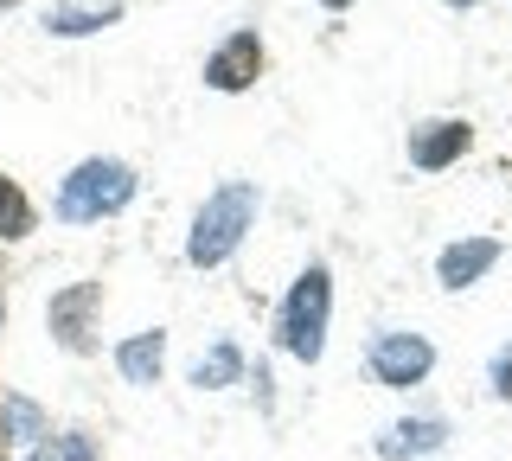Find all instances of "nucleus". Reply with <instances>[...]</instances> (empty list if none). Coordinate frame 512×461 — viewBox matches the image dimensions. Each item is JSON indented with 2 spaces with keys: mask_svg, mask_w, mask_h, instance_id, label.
Segmentation results:
<instances>
[{
  "mask_svg": "<svg viewBox=\"0 0 512 461\" xmlns=\"http://www.w3.org/2000/svg\"><path fill=\"white\" fill-rule=\"evenodd\" d=\"M256 186L250 180H231V186H218L212 199H205V212L192 218V237H186V257L199 263V269H212L224 263L237 244H244V231L256 225Z\"/></svg>",
  "mask_w": 512,
  "mask_h": 461,
  "instance_id": "f257e3e1",
  "label": "nucleus"
},
{
  "mask_svg": "<svg viewBox=\"0 0 512 461\" xmlns=\"http://www.w3.org/2000/svg\"><path fill=\"white\" fill-rule=\"evenodd\" d=\"M128 199H135V173L122 161H84L58 186V218L64 225H96V218L122 212Z\"/></svg>",
  "mask_w": 512,
  "mask_h": 461,
  "instance_id": "f03ea898",
  "label": "nucleus"
},
{
  "mask_svg": "<svg viewBox=\"0 0 512 461\" xmlns=\"http://www.w3.org/2000/svg\"><path fill=\"white\" fill-rule=\"evenodd\" d=\"M327 308H333V282H327V269L314 263L308 276L288 289V301H282V346L301 365H314L320 346H327Z\"/></svg>",
  "mask_w": 512,
  "mask_h": 461,
  "instance_id": "7ed1b4c3",
  "label": "nucleus"
},
{
  "mask_svg": "<svg viewBox=\"0 0 512 461\" xmlns=\"http://www.w3.org/2000/svg\"><path fill=\"white\" fill-rule=\"evenodd\" d=\"M429 365H436V353H429L423 333H378L372 340V372H378V385H391V391L429 378Z\"/></svg>",
  "mask_w": 512,
  "mask_h": 461,
  "instance_id": "20e7f679",
  "label": "nucleus"
},
{
  "mask_svg": "<svg viewBox=\"0 0 512 461\" xmlns=\"http://www.w3.org/2000/svg\"><path fill=\"white\" fill-rule=\"evenodd\" d=\"M256 71H263V45H256V33H231L212 58H205V84L212 90H244V84H256Z\"/></svg>",
  "mask_w": 512,
  "mask_h": 461,
  "instance_id": "39448f33",
  "label": "nucleus"
},
{
  "mask_svg": "<svg viewBox=\"0 0 512 461\" xmlns=\"http://www.w3.org/2000/svg\"><path fill=\"white\" fill-rule=\"evenodd\" d=\"M468 141V122H423V129H410V167L442 173L455 154H468Z\"/></svg>",
  "mask_w": 512,
  "mask_h": 461,
  "instance_id": "423d86ee",
  "label": "nucleus"
},
{
  "mask_svg": "<svg viewBox=\"0 0 512 461\" xmlns=\"http://www.w3.org/2000/svg\"><path fill=\"white\" fill-rule=\"evenodd\" d=\"M103 301V282H77V289H64V295H52V333L71 353H84L90 346V308Z\"/></svg>",
  "mask_w": 512,
  "mask_h": 461,
  "instance_id": "0eeeda50",
  "label": "nucleus"
},
{
  "mask_svg": "<svg viewBox=\"0 0 512 461\" xmlns=\"http://www.w3.org/2000/svg\"><path fill=\"white\" fill-rule=\"evenodd\" d=\"M493 263H500V244H493V237H468V244H448L436 269H442V289H468Z\"/></svg>",
  "mask_w": 512,
  "mask_h": 461,
  "instance_id": "6e6552de",
  "label": "nucleus"
},
{
  "mask_svg": "<svg viewBox=\"0 0 512 461\" xmlns=\"http://www.w3.org/2000/svg\"><path fill=\"white\" fill-rule=\"evenodd\" d=\"M116 365H122V378L128 385H154L160 378V365H167V333H135V340H122L116 346Z\"/></svg>",
  "mask_w": 512,
  "mask_h": 461,
  "instance_id": "1a4fd4ad",
  "label": "nucleus"
},
{
  "mask_svg": "<svg viewBox=\"0 0 512 461\" xmlns=\"http://www.w3.org/2000/svg\"><path fill=\"white\" fill-rule=\"evenodd\" d=\"M442 436H448V423H436V417L391 423V429H384V442H378V455H384V461H410V455H429V449H442Z\"/></svg>",
  "mask_w": 512,
  "mask_h": 461,
  "instance_id": "9d476101",
  "label": "nucleus"
},
{
  "mask_svg": "<svg viewBox=\"0 0 512 461\" xmlns=\"http://www.w3.org/2000/svg\"><path fill=\"white\" fill-rule=\"evenodd\" d=\"M237 372H244V353H237L231 340H218L212 353H205L199 365H192V385H199V391H218V385H231Z\"/></svg>",
  "mask_w": 512,
  "mask_h": 461,
  "instance_id": "9b49d317",
  "label": "nucleus"
},
{
  "mask_svg": "<svg viewBox=\"0 0 512 461\" xmlns=\"http://www.w3.org/2000/svg\"><path fill=\"white\" fill-rule=\"evenodd\" d=\"M122 7H52L45 13V26L52 33H96V26H109Z\"/></svg>",
  "mask_w": 512,
  "mask_h": 461,
  "instance_id": "f8f14e48",
  "label": "nucleus"
},
{
  "mask_svg": "<svg viewBox=\"0 0 512 461\" xmlns=\"http://www.w3.org/2000/svg\"><path fill=\"white\" fill-rule=\"evenodd\" d=\"M32 231V205H26V193L0 173V237H26Z\"/></svg>",
  "mask_w": 512,
  "mask_h": 461,
  "instance_id": "ddd939ff",
  "label": "nucleus"
},
{
  "mask_svg": "<svg viewBox=\"0 0 512 461\" xmlns=\"http://www.w3.org/2000/svg\"><path fill=\"white\" fill-rule=\"evenodd\" d=\"M7 423H13V436H45V417L26 404V397H7Z\"/></svg>",
  "mask_w": 512,
  "mask_h": 461,
  "instance_id": "4468645a",
  "label": "nucleus"
},
{
  "mask_svg": "<svg viewBox=\"0 0 512 461\" xmlns=\"http://www.w3.org/2000/svg\"><path fill=\"white\" fill-rule=\"evenodd\" d=\"M32 461H90V442H84V436H58L52 449H39Z\"/></svg>",
  "mask_w": 512,
  "mask_h": 461,
  "instance_id": "2eb2a0df",
  "label": "nucleus"
},
{
  "mask_svg": "<svg viewBox=\"0 0 512 461\" xmlns=\"http://www.w3.org/2000/svg\"><path fill=\"white\" fill-rule=\"evenodd\" d=\"M493 391H500V397H512V353H500V359H493Z\"/></svg>",
  "mask_w": 512,
  "mask_h": 461,
  "instance_id": "dca6fc26",
  "label": "nucleus"
},
{
  "mask_svg": "<svg viewBox=\"0 0 512 461\" xmlns=\"http://www.w3.org/2000/svg\"><path fill=\"white\" fill-rule=\"evenodd\" d=\"M320 7H352V0H320Z\"/></svg>",
  "mask_w": 512,
  "mask_h": 461,
  "instance_id": "f3484780",
  "label": "nucleus"
},
{
  "mask_svg": "<svg viewBox=\"0 0 512 461\" xmlns=\"http://www.w3.org/2000/svg\"><path fill=\"white\" fill-rule=\"evenodd\" d=\"M0 7H13V0H0Z\"/></svg>",
  "mask_w": 512,
  "mask_h": 461,
  "instance_id": "a211bd4d",
  "label": "nucleus"
}]
</instances>
